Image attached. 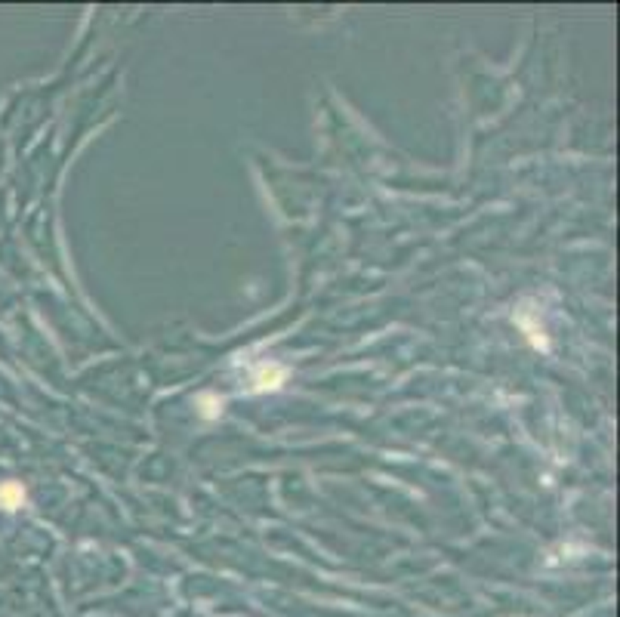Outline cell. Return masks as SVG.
Listing matches in <instances>:
<instances>
[{"instance_id":"1","label":"cell","mask_w":620,"mask_h":617,"mask_svg":"<svg viewBox=\"0 0 620 617\" xmlns=\"http://www.w3.org/2000/svg\"><path fill=\"white\" fill-rule=\"evenodd\" d=\"M284 368L281 364H262L260 371H256V377H253V383H256V389L260 392H265V389H278L281 383H284Z\"/></svg>"},{"instance_id":"3","label":"cell","mask_w":620,"mask_h":617,"mask_svg":"<svg viewBox=\"0 0 620 617\" xmlns=\"http://www.w3.org/2000/svg\"><path fill=\"white\" fill-rule=\"evenodd\" d=\"M201 405H204V417H216V414H219L216 408H223V401H216V398H204Z\"/></svg>"},{"instance_id":"2","label":"cell","mask_w":620,"mask_h":617,"mask_svg":"<svg viewBox=\"0 0 620 617\" xmlns=\"http://www.w3.org/2000/svg\"><path fill=\"white\" fill-rule=\"evenodd\" d=\"M22 503H25V488L19 485V481H4V485H0V506L16 509Z\"/></svg>"}]
</instances>
